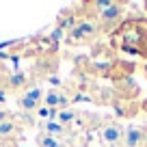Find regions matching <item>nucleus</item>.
Wrapping results in <instances>:
<instances>
[{
    "label": "nucleus",
    "instance_id": "f257e3e1",
    "mask_svg": "<svg viewBox=\"0 0 147 147\" xmlns=\"http://www.w3.org/2000/svg\"><path fill=\"white\" fill-rule=\"evenodd\" d=\"M102 138H104L106 145H115L117 141L121 138V128L119 125H108V128H104V132H102Z\"/></svg>",
    "mask_w": 147,
    "mask_h": 147
},
{
    "label": "nucleus",
    "instance_id": "f03ea898",
    "mask_svg": "<svg viewBox=\"0 0 147 147\" xmlns=\"http://www.w3.org/2000/svg\"><path fill=\"white\" fill-rule=\"evenodd\" d=\"M141 136H143L141 130H130V132L125 134V145L128 147H136L138 141H141Z\"/></svg>",
    "mask_w": 147,
    "mask_h": 147
},
{
    "label": "nucleus",
    "instance_id": "7ed1b4c3",
    "mask_svg": "<svg viewBox=\"0 0 147 147\" xmlns=\"http://www.w3.org/2000/svg\"><path fill=\"white\" fill-rule=\"evenodd\" d=\"M24 97L37 104V102H39V97H41V89H39V87H32V89H28V91L24 93Z\"/></svg>",
    "mask_w": 147,
    "mask_h": 147
},
{
    "label": "nucleus",
    "instance_id": "20e7f679",
    "mask_svg": "<svg viewBox=\"0 0 147 147\" xmlns=\"http://www.w3.org/2000/svg\"><path fill=\"white\" fill-rule=\"evenodd\" d=\"M46 130H48V134H52V136H61V134H63V125H61V123H54V121L46 123Z\"/></svg>",
    "mask_w": 147,
    "mask_h": 147
},
{
    "label": "nucleus",
    "instance_id": "39448f33",
    "mask_svg": "<svg viewBox=\"0 0 147 147\" xmlns=\"http://www.w3.org/2000/svg\"><path fill=\"white\" fill-rule=\"evenodd\" d=\"M48 104H52V106H54V104H65V97L63 95H61V93H50V95H48Z\"/></svg>",
    "mask_w": 147,
    "mask_h": 147
},
{
    "label": "nucleus",
    "instance_id": "423d86ee",
    "mask_svg": "<svg viewBox=\"0 0 147 147\" xmlns=\"http://www.w3.org/2000/svg\"><path fill=\"white\" fill-rule=\"evenodd\" d=\"M91 30H93V26H89V24H82V26H80V30H76L74 35L80 37V35H87V32H91Z\"/></svg>",
    "mask_w": 147,
    "mask_h": 147
},
{
    "label": "nucleus",
    "instance_id": "0eeeda50",
    "mask_svg": "<svg viewBox=\"0 0 147 147\" xmlns=\"http://www.w3.org/2000/svg\"><path fill=\"white\" fill-rule=\"evenodd\" d=\"M11 130H13V125L7 121V123H0V134L5 136V134H11Z\"/></svg>",
    "mask_w": 147,
    "mask_h": 147
},
{
    "label": "nucleus",
    "instance_id": "6e6552de",
    "mask_svg": "<svg viewBox=\"0 0 147 147\" xmlns=\"http://www.w3.org/2000/svg\"><path fill=\"white\" fill-rule=\"evenodd\" d=\"M20 106H22V108H35V102L26 100V97H20Z\"/></svg>",
    "mask_w": 147,
    "mask_h": 147
},
{
    "label": "nucleus",
    "instance_id": "1a4fd4ad",
    "mask_svg": "<svg viewBox=\"0 0 147 147\" xmlns=\"http://www.w3.org/2000/svg\"><path fill=\"white\" fill-rule=\"evenodd\" d=\"M74 117V113H69V110H65V113H61V121H69Z\"/></svg>",
    "mask_w": 147,
    "mask_h": 147
},
{
    "label": "nucleus",
    "instance_id": "9d476101",
    "mask_svg": "<svg viewBox=\"0 0 147 147\" xmlns=\"http://www.w3.org/2000/svg\"><path fill=\"white\" fill-rule=\"evenodd\" d=\"M39 115H41V117H52V110L50 108H41V110H39Z\"/></svg>",
    "mask_w": 147,
    "mask_h": 147
},
{
    "label": "nucleus",
    "instance_id": "9b49d317",
    "mask_svg": "<svg viewBox=\"0 0 147 147\" xmlns=\"http://www.w3.org/2000/svg\"><path fill=\"white\" fill-rule=\"evenodd\" d=\"M2 100H5V93H0V102H2Z\"/></svg>",
    "mask_w": 147,
    "mask_h": 147
},
{
    "label": "nucleus",
    "instance_id": "f8f14e48",
    "mask_svg": "<svg viewBox=\"0 0 147 147\" xmlns=\"http://www.w3.org/2000/svg\"><path fill=\"white\" fill-rule=\"evenodd\" d=\"M54 147H61V145H54Z\"/></svg>",
    "mask_w": 147,
    "mask_h": 147
}]
</instances>
